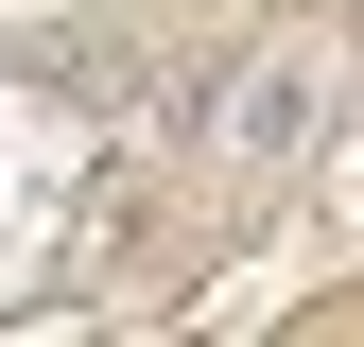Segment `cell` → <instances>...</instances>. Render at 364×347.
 <instances>
[{"label": "cell", "mask_w": 364, "mask_h": 347, "mask_svg": "<svg viewBox=\"0 0 364 347\" xmlns=\"http://www.w3.org/2000/svg\"><path fill=\"white\" fill-rule=\"evenodd\" d=\"M330 122H347V53H330V35H243L225 87H208V174L278 191V174H312Z\"/></svg>", "instance_id": "obj_1"}]
</instances>
